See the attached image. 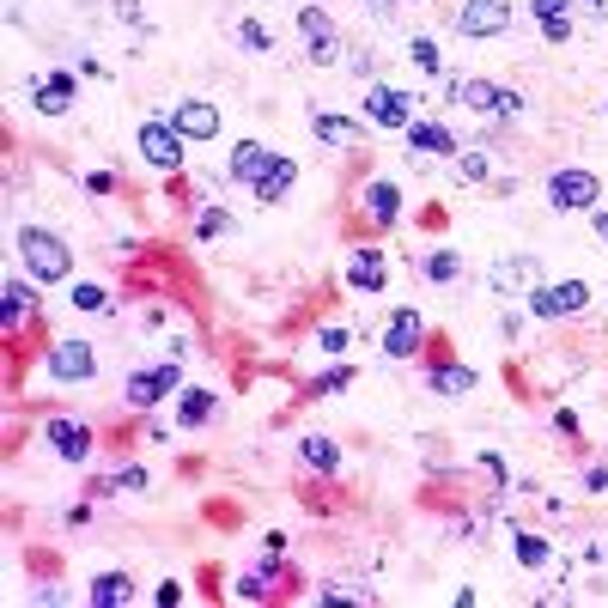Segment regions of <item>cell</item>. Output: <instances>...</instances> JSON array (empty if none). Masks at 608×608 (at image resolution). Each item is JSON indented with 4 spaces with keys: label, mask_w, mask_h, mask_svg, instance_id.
Wrapping results in <instances>:
<instances>
[{
    "label": "cell",
    "mask_w": 608,
    "mask_h": 608,
    "mask_svg": "<svg viewBox=\"0 0 608 608\" xmlns=\"http://www.w3.org/2000/svg\"><path fill=\"white\" fill-rule=\"evenodd\" d=\"M225 225H232V213H225V207H207V213L195 219V232H201V238H219Z\"/></svg>",
    "instance_id": "cell-31"
},
{
    "label": "cell",
    "mask_w": 608,
    "mask_h": 608,
    "mask_svg": "<svg viewBox=\"0 0 608 608\" xmlns=\"http://www.w3.org/2000/svg\"><path fill=\"white\" fill-rule=\"evenodd\" d=\"M238 43H244V49H256V55H262V49H268V43H274V37H268V31H262V25H256V19H244V25H238Z\"/></svg>",
    "instance_id": "cell-33"
},
{
    "label": "cell",
    "mask_w": 608,
    "mask_h": 608,
    "mask_svg": "<svg viewBox=\"0 0 608 608\" xmlns=\"http://www.w3.org/2000/svg\"><path fill=\"white\" fill-rule=\"evenodd\" d=\"M274 159H280L274 146H262V140H238V146H232V183H250V189H256V183L274 171Z\"/></svg>",
    "instance_id": "cell-11"
},
{
    "label": "cell",
    "mask_w": 608,
    "mask_h": 608,
    "mask_svg": "<svg viewBox=\"0 0 608 608\" xmlns=\"http://www.w3.org/2000/svg\"><path fill=\"white\" fill-rule=\"evenodd\" d=\"M110 487H116V493H140V487H146V475H140V469H122Z\"/></svg>",
    "instance_id": "cell-36"
},
{
    "label": "cell",
    "mask_w": 608,
    "mask_h": 608,
    "mask_svg": "<svg viewBox=\"0 0 608 608\" xmlns=\"http://www.w3.org/2000/svg\"><path fill=\"white\" fill-rule=\"evenodd\" d=\"M31 104H37L43 116H61V110L73 104V80H67V73H49V80L37 86V98H31Z\"/></svg>",
    "instance_id": "cell-21"
},
{
    "label": "cell",
    "mask_w": 608,
    "mask_h": 608,
    "mask_svg": "<svg viewBox=\"0 0 608 608\" xmlns=\"http://www.w3.org/2000/svg\"><path fill=\"white\" fill-rule=\"evenodd\" d=\"M43 365H49L55 384H92V377H98V353H92V341H55Z\"/></svg>",
    "instance_id": "cell-5"
},
{
    "label": "cell",
    "mask_w": 608,
    "mask_h": 608,
    "mask_svg": "<svg viewBox=\"0 0 608 608\" xmlns=\"http://www.w3.org/2000/svg\"><path fill=\"white\" fill-rule=\"evenodd\" d=\"M517 560H523V566H542V560H548V542H542V536H517Z\"/></svg>",
    "instance_id": "cell-32"
},
{
    "label": "cell",
    "mask_w": 608,
    "mask_h": 608,
    "mask_svg": "<svg viewBox=\"0 0 608 608\" xmlns=\"http://www.w3.org/2000/svg\"><path fill=\"white\" fill-rule=\"evenodd\" d=\"M292 183H298V165H292V159H274V171L256 183V201H268V207H274V201H280Z\"/></svg>",
    "instance_id": "cell-23"
},
{
    "label": "cell",
    "mask_w": 608,
    "mask_h": 608,
    "mask_svg": "<svg viewBox=\"0 0 608 608\" xmlns=\"http://www.w3.org/2000/svg\"><path fill=\"white\" fill-rule=\"evenodd\" d=\"M426 384H432L438 396H463V390H475V371H469V365H432Z\"/></svg>",
    "instance_id": "cell-22"
},
{
    "label": "cell",
    "mask_w": 608,
    "mask_h": 608,
    "mask_svg": "<svg viewBox=\"0 0 608 608\" xmlns=\"http://www.w3.org/2000/svg\"><path fill=\"white\" fill-rule=\"evenodd\" d=\"M268 590H274V578H268V572H244V578H238V596H244V602H262Z\"/></svg>",
    "instance_id": "cell-30"
},
{
    "label": "cell",
    "mask_w": 608,
    "mask_h": 608,
    "mask_svg": "<svg viewBox=\"0 0 608 608\" xmlns=\"http://www.w3.org/2000/svg\"><path fill=\"white\" fill-rule=\"evenodd\" d=\"M408 146H414V159H450L456 134L444 122H408Z\"/></svg>",
    "instance_id": "cell-14"
},
{
    "label": "cell",
    "mask_w": 608,
    "mask_h": 608,
    "mask_svg": "<svg viewBox=\"0 0 608 608\" xmlns=\"http://www.w3.org/2000/svg\"><path fill=\"white\" fill-rule=\"evenodd\" d=\"M365 122H377V128H408V122H414V98H408L402 86H371V92H365Z\"/></svg>",
    "instance_id": "cell-7"
},
{
    "label": "cell",
    "mask_w": 608,
    "mask_h": 608,
    "mask_svg": "<svg viewBox=\"0 0 608 608\" xmlns=\"http://www.w3.org/2000/svg\"><path fill=\"white\" fill-rule=\"evenodd\" d=\"M183 134L171 128V116H152V122H140V159L146 165H159V171H183Z\"/></svg>",
    "instance_id": "cell-3"
},
{
    "label": "cell",
    "mask_w": 608,
    "mask_h": 608,
    "mask_svg": "<svg viewBox=\"0 0 608 608\" xmlns=\"http://www.w3.org/2000/svg\"><path fill=\"white\" fill-rule=\"evenodd\" d=\"M0 292H7V329H25V311H31V280H7V286H0Z\"/></svg>",
    "instance_id": "cell-25"
},
{
    "label": "cell",
    "mask_w": 608,
    "mask_h": 608,
    "mask_svg": "<svg viewBox=\"0 0 608 608\" xmlns=\"http://www.w3.org/2000/svg\"><path fill=\"white\" fill-rule=\"evenodd\" d=\"M596 238H602V244H608V213H596Z\"/></svg>",
    "instance_id": "cell-38"
},
{
    "label": "cell",
    "mask_w": 608,
    "mask_h": 608,
    "mask_svg": "<svg viewBox=\"0 0 608 608\" xmlns=\"http://www.w3.org/2000/svg\"><path fill=\"white\" fill-rule=\"evenodd\" d=\"M456 165H463V177H469V183H481V177H487V159H481V152H463Z\"/></svg>",
    "instance_id": "cell-35"
},
{
    "label": "cell",
    "mask_w": 608,
    "mask_h": 608,
    "mask_svg": "<svg viewBox=\"0 0 608 608\" xmlns=\"http://www.w3.org/2000/svg\"><path fill=\"white\" fill-rule=\"evenodd\" d=\"M365 213H371L377 225H396V219H402V189H396V183H384V177L365 183Z\"/></svg>",
    "instance_id": "cell-18"
},
{
    "label": "cell",
    "mask_w": 608,
    "mask_h": 608,
    "mask_svg": "<svg viewBox=\"0 0 608 608\" xmlns=\"http://www.w3.org/2000/svg\"><path fill=\"white\" fill-rule=\"evenodd\" d=\"M347 280H353L359 292H384L390 268H384V256H377L371 244H359V250H353V262H347Z\"/></svg>",
    "instance_id": "cell-16"
},
{
    "label": "cell",
    "mask_w": 608,
    "mask_h": 608,
    "mask_svg": "<svg viewBox=\"0 0 608 608\" xmlns=\"http://www.w3.org/2000/svg\"><path fill=\"white\" fill-rule=\"evenodd\" d=\"M596 195H602V183H596V171H554L548 177V207L554 213H584V207H596Z\"/></svg>",
    "instance_id": "cell-4"
},
{
    "label": "cell",
    "mask_w": 608,
    "mask_h": 608,
    "mask_svg": "<svg viewBox=\"0 0 608 608\" xmlns=\"http://www.w3.org/2000/svg\"><path fill=\"white\" fill-rule=\"evenodd\" d=\"M311 128H317L323 146H359V122H347V116H335V110H317Z\"/></svg>",
    "instance_id": "cell-19"
},
{
    "label": "cell",
    "mask_w": 608,
    "mask_h": 608,
    "mask_svg": "<svg viewBox=\"0 0 608 608\" xmlns=\"http://www.w3.org/2000/svg\"><path fill=\"white\" fill-rule=\"evenodd\" d=\"M456 268H463V262H456V250H432V256L420 262L426 280H456Z\"/></svg>",
    "instance_id": "cell-27"
},
{
    "label": "cell",
    "mask_w": 608,
    "mask_h": 608,
    "mask_svg": "<svg viewBox=\"0 0 608 608\" xmlns=\"http://www.w3.org/2000/svg\"><path fill=\"white\" fill-rule=\"evenodd\" d=\"M19 256H25V274L37 286H55V280L73 274V250L55 232H43V225H25V232H19Z\"/></svg>",
    "instance_id": "cell-1"
},
{
    "label": "cell",
    "mask_w": 608,
    "mask_h": 608,
    "mask_svg": "<svg viewBox=\"0 0 608 608\" xmlns=\"http://www.w3.org/2000/svg\"><path fill=\"white\" fill-rule=\"evenodd\" d=\"M86 602H92V608H128V602H134V578H128V572H104V578H92Z\"/></svg>",
    "instance_id": "cell-17"
},
{
    "label": "cell",
    "mask_w": 608,
    "mask_h": 608,
    "mask_svg": "<svg viewBox=\"0 0 608 608\" xmlns=\"http://www.w3.org/2000/svg\"><path fill=\"white\" fill-rule=\"evenodd\" d=\"M511 25V0H463L456 7V31L463 37H499Z\"/></svg>",
    "instance_id": "cell-6"
},
{
    "label": "cell",
    "mask_w": 608,
    "mask_h": 608,
    "mask_svg": "<svg viewBox=\"0 0 608 608\" xmlns=\"http://www.w3.org/2000/svg\"><path fill=\"white\" fill-rule=\"evenodd\" d=\"M177 420H183V426H207V420H213V396H207V390H183Z\"/></svg>",
    "instance_id": "cell-26"
},
{
    "label": "cell",
    "mask_w": 608,
    "mask_h": 608,
    "mask_svg": "<svg viewBox=\"0 0 608 608\" xmlns=\"http://www.w3.org/2000/svg\"><path fill=\"white\" fill-rule=\"evenodd\" d=\"M43 438H49V450L61 456V463H86V456H92V432L80 420H49Z\"/></svg>",
    "instance_id": "cell-12"
},
{
    "label": "cell",
    "mask_w": 608,
    "mask_h": 608,
    "mask_svg": "<svg viewBox=\"0 0 608 608\" xmlns=\"http://www.w3.org/2000/svg\"><path fill=\"white\" fill-rule=\"evenodd\" d=\"M347 347V329H323V353H341Z\"/></svg>",
    "instance_id": "cell-37"
},
{
    "label": "cell",
    "mask_w": 608,
    "mask_h": 608,
    "mask_svg": "<svg viewBox=\"0 0 608 608\" xmlns=\"http://www.w3.org/2000/svg\"><path fill=\"white\" fill-rule=\"evenodd\" d=\"M584 280H554V286H536L529 292V311L536 317H572V311H584Z\"/></svg>",
    "instance_id": "cell-8"
},
{
    "label": "cell",
    "mask_w": 608,
    "mask_h": 608,
    "mask_svg": "<svg viewBox=\"0 0 608 608\" xmlns=\"http://www.w3.org/2000/svg\"><path fill=\"white\" fill-rule=\"evenodd\" d=\"M347 377H353V371H347V365H335V371H323V377H317V384H311V390H317V396H335V390L347 384Z\"/></svg>",
    "instance_id": "cell-34"
},
{
    "label": "cell",
    "mask_w": 608,
    "mask_h": 608,
    "mask_svg": "<svg viewBox=\"0 0 608 608\" xmlns=\"http://www.w3.org/2000/svg\"><path fill=\"white\" fill-rule=\"evenodd\" d=\"M408 61H414L420 73H438V43H432V37H414V43H408Z\"/></svg>",
    "instance_id": "cell-28"
},
{
    "label": "cell",
    "mask_w": 608,
    "mask_h": 608,
    "mask_svg": "<svg viewBox=\"0 0 608 608\" xmlns=\"http://www.w3.org/2000/svg\"><path fill=\"white\" fill-rule=\"evenodd\" d=\"M67 298H73V311H104V286H92V280H80Z\"/></svg>",
    "instance_id": "cell-29"
},
{
    "label": "cell",
    "mask_w": 608,
    "mask_h": 608,
    "mask_svg": "<svg viewBox=\"0 0 608 608\" xmlns=\"http://www.w3.org/2000/svg\"><path fill=\"white\" fill-rule=\"evenodd\" d=\"M298 31H304V55H311V61H335V25H329L323 7H304Z\"/></svg>",
    "instance_id": "cell-13"
},
{
    "label": "cell",
    "mask_w": 608,
    "mask_h": 608,
    "mask_svg": "<svg viewBox=\"0 0 608 608\" xmlns=\"http://www.w3.org/2000/svg\"><path fill=\"white\" fill-rule=\"evenodd\" d=\"M298 456H304L311 469H323V475H335V469H341V450H335L329 438H317V432H311V438H298Z\"/></svg>",
    "instance_id": "cell-24"
},
{
    "label": "cell",
    "mask_w": 608,
    "mask_h": 608,
    "mask_svg": "<svg viewBox=\"0 0 608 608\" xmlns=\"http://www.w3.org/2000/svg\"><path fill=\"white\" fill-rule=\"evenodd\" d=\"M420 341H426V317L414 311V304H402V311L390 317V329H384V353L390 359H414Z\"/></svg>",
    "instance_id": "cell-9"
},
{
    "label": "cell",
    "mask_w": 608,
    "mask_h": 608,
    "mask_svg": "<svg viewBox=\"0 0 608 608\" xmlns=\"http://www.w3.org/2000/svg\"><path fill=\"white\" fill-rule=\"evenodd\" d=\"M171 390H183V365H177V359L128 371V408H159Z\"/></svg>",
    "instance_id": "cell-2"
},
{
    "label": "cell",
    "mask_w": 608,
    "mask_h": 608,
    "mask_svg": "<svg viewBox=\"0 0 608 608\" xmlns=\"http://www.w3.org/2000/svg\"><path fill=\"white\" fill-rule=\"evenodd\" d=\"M171 128H177L183 140H213V134H219V104H207V98H183V104L171 110Z\"/></svg>",
    "instance_id": "cell-10"
},
{
    "label": "cell",
    "mask_w": 608,
    "mask_h": 608,
    "mask_svg": "<svg viewBox=\"0 0 608 608\" xmlns=\"http://www.w3.org/2000/svg\"><path fill=\"white\" fill-rule=\"evenodd\" d=\"M493 286H499V292H536V286H542V262H536V256H505V262L493 268Z\"/></svg>",
    "instance_id": "cell-15"
},
{
    "label": "cell",
    "mask_w": 608,
    "mask_h": 608,
    "mask_svg": "<svg viewBox=\"0 0 608 608\" xmlns=\"http://www.w3.org/2000/svg\"><path fill=\"white\" fill-rule=\"evenodd\" d=\"M529 7H536V19H542V37H548V43H566V37H572V19H566L572 0H529Z\"/></svg>",
    "instance_id": "cell-20"
}]
</instances>
